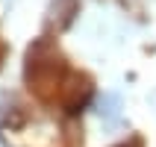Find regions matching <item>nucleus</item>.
<instances>
[{
    "label": "nucleus",
    "instance_id": "obj_4",
    "mask_svg": "<svg viewBox=\"0 0 156 147\" xmlns=\"http://www.w3.org/2000/svg\"><path fill=\"white\" fill-rule=\"evenodd\" d=\"M6 56H9V44L0 38V68H3V62H6Z\"/></svg>",
    "mask_w": 156,
    "mask_h": 147
},
{
    "label": "nucleus",
    "instance_id": "obj_2",
    "mask_svg": "<svg viewBox=\"0 0 156 147\" xmlns=\"http://www.w3.org/2000/svg\"><path fill=\"white\" fill-rule=\"evenodd\" d=\"M94 97V82L88 74H80V71H71L68 79H65V86H62L59 97H56V103L65 109L68 115H77L83 112L88 106V100Z\"/></svg>",
    "mask_w": 156,
    "mask_h": 147
},
{
    "label": "nucleus",
    "instance_id": "obj_1",
    "mask_svg": "<svg viewBox=\"0 0 156 147\" xmlns=\"http://www.w3.org/2000/svg\"><path fill=\"white\" fill-rule=\"evenodd\" d=\"M71 68L62 50L56 47L53 38H38L27 47V59H24V79L27 88L33 91L38 100L44 103H56L65 79H68Z\"/></svg>",
    "mask_w": 156,
    "mask_h": 147
},
{
    "label": "nucleus",
    "instance_id": "obj_3",
    "mask_svg": "<svg viewBox=\"0 0 156 147\" xmlns=\"http://www.w3.org/2000/svg\"><path fill=\"white\" fill-rule=\"evenodd\" d=\"M118 147H144V138H141V135H133L130 141H124V144H118Z\"/></svg>",
    "mask_w": 156,
    "mask_h": 147
}]
</instances>
